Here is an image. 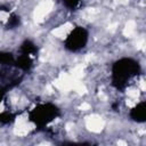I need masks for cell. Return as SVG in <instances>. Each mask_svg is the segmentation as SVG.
Listing matches in <instances>:
<instances>
[{"label":"cell","mask_w":146,"mask_h":146,"mask_svg":"<svg viewBox=\"0 0 146 146\" xmlns=\"http://www.w3.org/2000/svg\"><path fill=\"white\" fill-rule=\"evenodd\" d=\"M139 65L137 62L130 58H123L117 60L113 65V83L116 88H122L136 78L138 74Z\"/></svg>","instance_id":"obj_1"},{"label":"cell","mask_w":146,"mask_h":146,"mask_svg":"<svg viewBox=\"0 0 146 146\" xmlns=\"http://www.w3.org/2000/svg\"><path fill=\"white\" fill-rule=\"evenodd\" d=\"M88 41V33L83 27H75L65 39V47L71 51L82 49Z\"/></svg>","instance_id":"obj_2"},{"label":"cell","mask_w":146,"mask_h":146,"mask_svg":"<svg viewBox=\"0 0 146 146\" xmlns=\"http://www.w3.org/2000/svg\"><path fill=\"white\" fill-rule=\"evenodd\" d=\"M131 116L137 122H144L145 121V103L144 102L137 104L131 110Z\"/></svg>","instance_id":"obj_3"},{"label":"cell","mask_w":146,"mask_h":146,"mask_svg":"<svg viewBox=\"0 0 146 146\" xmlns=\"http://www.w3.org/2000/svg\"><path fill=\"white\" fill-rule=\"evenodd\" d=\"M62 1H63V3H64L66 7H68V8H74V7L76 6V3H78L79 0H62Z\"/></svg>","instance_id":"obj_4"}]
</instances>
